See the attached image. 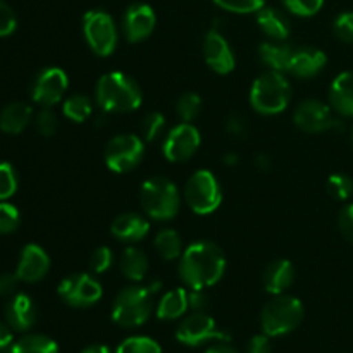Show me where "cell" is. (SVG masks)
I'll return each instance as SVG.
<instances>
[{
	"label": "cell",
	"instance_id": "cell-1",
	"mask_svg": "<svg viewBox=\"0 0 353 353\" xmlns=\"http://www.w3.org/2000/svg\"><path fill=\"white\" fill-rule=\"evenodd\" d=\"M226 271V257L212 241H195L181 254L179 278L188 288L214 286Z\"/></svg>",
	"mask_w": 353,
	"mask_h": 353
},
{
	"label": "cell",
	"instance_id": "cell-2",
	"mask_svg": "<svg viewBox=\"0 0 353 353\" xmlns=\"http://www.w3.org/2000/svg\"><path fill=\"white\" fill-rule=\"evenodd\" d=\"M97 103L103 112H131L143 102L138 83L124 72H107L97 83Z\"/></svg>",
	"mask_w": 353,
	"mask_h": 353
},
{
	"label": "cell",
	"instance_id": "cell-3",
	"mask_svg": "<svg viewBox=\"0 0 353 353\" xmlns=\"http://www.w3.org/2000/svg\"><path fill=\"white\" fill-rule=\"evenodd\" d=\"M161 288L154 281L147 286H128L117 293L112 303V321L121 327H138L148 321L152 314V299Z\"/></svg>",
	"mask_w": 353,
	"mask_h": 353
},
{
	"label": "cell",
	"instance_id": "cell-4",
	"mask_svg": "<svg viewBox=\"0 0 353 353\" xmlns=\"http://www.w3.org/2000/svg\"><path fill=\"white\" fill-rule=\"evenodd\" d=\"M292 99V85L283 72L269 71L259 76L250 90V103L257 112L274 116L288 107Z\"/></svg>",
	"mask_w": 353,
	"mask_h": 353
},
{
	"label": "cell",
	"instance_id": "cell-5",
	"mask_svg": "<svg viewBox=\"0 0 353 353\" xmlns=\"http://www.w3.org/2000/svg\"><path fill=\"white\" fill-rule=\"evenodd\" d=\"M303 321V305L299 299L290 295H272L261 314L262 331L276 338L295 331Z\"/></svg>",
	"mask_w": 353,
	"mask_h": 353
},
{
	"label": "cell",
	"instance_id": "cell-6",
	"mask_svg": "<svg viewBox=\"0 0 353 353\" xmlns=\"http://www.w3.org/2000/svg\"><path fill=\"white\" fill-rule=\"evenodd\" d=\"M140 202L145 214L155 221H169L179 210V192L165 178H150L141 185Z\"/></svg>",
	"mask_w": 353,
	"mask_h": 353
},
{
	"label": "cell",
	"instance_id": "cell-7",
	"mask_svg": "<svg viewBox=\"0 0 353 353\" xmlns=\"http://www.w3.org/2000/svg\"><path fill=\"white\" fill-rule=\"evenodd\" d=\"M185 199L193 212L207 216L219 209L223 202V192L216 176L207 169H200L186 183Z\"/></svg>",
	"mask_w": 353,
	"mask_h": 353
},
{
	"label": "cell",
	"instance_id": "cell-8",
	"mask_svg": "<svg viewBox=\"0 0 353 353\" xmlns=\"http://www.w3.org/2000/svg\"><path fill=\"white\" fill-rule=\"evenodd\" d=\"M83 31L90 48L100 57H107L117 47V28L103 10H88L83 17Z\"/></svg>",
	"mask_w": 353,
	"mask_h": 353
},
{
	"label": "cell",
	"instance_id": "cell-9",
	"mask_svg": "<svg viewBox=\"0 0 353 353\" xmlns=\"http://www.w3.org/2000/svg\"><path fill=\"white\" fill-rule=\"evenodd\" d=\"M145 155L143 140L137 134H117L105 147V164L114 172H130Z\"/></svg>",
	"mask_w": 353,
	"mask_h": 353
},
{
	"label": "cell",
	"instance_id": "cell-10",
	"mask_svg": "<svg viewBox=\"0 0 353 353\" xmlns=\"http://www.w3.org/2000/svg\"><path fill=\"white\" fill-rule=\"evenodd\" d=\"M176 340L186 347H200L209 341H230V334L216 326V321L205 312H193L181 321L176 330Z\"/></svg>",
	"mask_w": 353,
	"mask_h": 353
},
{
	"label": "cell",
	"instance_id": "cell-11",
	"mask_svg": "<svg viewBox=\"0 0 353 353\" xmlns=\"http://www.w3.org/2000/svg\"><path fill=\"white\" fill-rule=\"evenodd\" d=\"M57 293L62 302L68 305L74 307V309H86V307L95 305L102 299L103 292L95 278H92L90 274H83V272H76V274L62 279Z\"/></svg>",
	"mask_w": 353,
	"mask_h": 353
},
{
	"label": "cell",
	"instance_id": "cell-12",
	"mask_svg": "<svg viewBox=\"0 0 353 353\" xmlns=\"http://www.w3.org/2000/svg\"><path fill=\"white\" fill-rule=\"evenodd\" d=\"M293 121L299 130L309 134L323 133V131L333 130L338 126L341 128L340 121L334 119L333 107L321 100H305L300 103L293 114Z\"/></svg>",
	"mask_w": 353,
	"mask_h": 353
},
{
	"label": "cell",
	"instance_id": "cell-13",
	"mask_svg": "<svg viewBox=\"0 0 353 353\" xmlns=\"http://www.w3.org/2000/svg\"><path fill=\"white\" fill-rule=\"evenodd\" d=\"M202 138L192 123H181L169 131L164 140V155L171 162H185L199 150Z\"/></svg>",
	"mask_w": 353,
	"mask_h": 353
},
{
	"label": "cell",
	"instance_id": "cell-14",
	"mask_svg": "<svg viewBox=\"0 0 353 353\" xmlns=\"http://www.w3.org/2000/svg\"><path fill=\"white\" fill-rule=\"evenodd\" d=\"M68 74L59 68H47L37 76L31 90V97L41 107H52L59 103L68 90Z\"/></svg>",
	"mask_w": 353,
	"mask_h": 353
},
{
	"label": "cell",
	"instance_id": "cell-15",
	"mask_svg": "<svg viewBox=\"0 0 353 353\" xmlns=\"http://www.w3.org/2000/svg\"><path fill=\"white\" fill-rule=\"evenodd\" d=\"M203 55H205V61L209 64V68L214 72H217V74H230L234 69V65H236V59H234L230 43L223 37V33L219 30H216V28H212L205 34Z\"/></svg>",
	"mask_w": 353,
	"mask_h": 353
},
{
	"label": "cell",
	"instance_id": "cell-16",
	"mask_svg": "<svg viewBox=\"0 0 353 353\" xmlns=\"http://www.w3.org/2000/svg\"><path fill=\"white\" fill-rule=\"evenodd\" d=\"M157 17H155L154 9L147 3H133L126 9L123 17V31L128 41L137 43V41L145 40L154 31Z\"/></svg>",
	"mask_w": 353,
	"mask_h": 353
},
{
	"label": "cell",
	"instance_id": "cell-17",
	"mask_svg": "<svg viewBox=\"0 0 353 353\" xmlns=\"http://www.w3.org/2000/svg\"><path fill=\"white\" fill-rule=\"evenodd\" d=\"M50 269V259L40 245L30 243L21 252L16 274L24 283H37L47 276Z\"/></svg>",
	"mask_w": 353,
	"mask_h": 353
},
{
	"label": "cell",
	"instance_id": "cell-18",
	"mask_svg": "<svg viewBox=\"0 0 353 353\" xmlns=\"http://www.w3.org/2000/svg\"><path fill=\"white\" fill-rule=\"evenodd\" d=\"M6 319L14 331L19 333L30 331L37 323V307L33 300L24 293L14 295L6 307Z\"/></svg>",
	"mask_w": 353,
	"mask_h": 353
},
{
	"label": "cell",
	"instance_id": "cell-19",
	"mask_svg": "<svg viewBox=\"0 0 353 353\" xmlns=\"http://www.w3.org/2000/svg\"><path fill=\"white\" fill-rule=\"evenodd\" d=\"M327 57L323 50L314 47L295 48L292 62H290L288 72L299 78H312L319 74L326 65Z\"/></svg>",
	"mask_w": 353,
	"mask_h": 353
},
{
	"label": "cell",
	"instance_id": "cell-20",
	"mask_svg": "<svg viewBox=\"0 0 353 353\" xmlns=\"http://www.w3.org/2000/svg\"><path fill=\"white\" fill-rule=\"evenodd\" d=\"M150 224L145 217L138 216V214H121L114 219L112 226H110V233L114 238L124 243H137V241L143 240L148 234Z\"/></svg>",
	"mask_w": 353,
	"mask_h": 353
},
{
	"label": "cell",
	"instance_id": "cell-21",
	"mask_svg": "<svg viewBox=\"0 0 353 353\" xmlns=\"http://www.w3.org/2000/svg\"><path fill=\"white\" fill-rule=\"evenodd\" d=\"M264 288L271 295H283L295 281V268L286 259L271 262L264 271Z\"/></svg>",
	"mask_w": 353,
	"mask_h": 353
},
{
	"label": "cell",
	"instance_id": "cell-22",
	"mask_svg": "<svg viewBox=\"0 0 353 353\" xmlns=\"http://www.w3.org/2000/svg\"><path fill=\"white\" fill-rule=\"evenodd\" d=\"M330 103L340 116L353 119V71H345L333 79Z\"/></svg>",
	"mask_w": 353,
	"mask_h": 353
},
{
	"label": "cell",
	"instance_id": "cell-23",
	"mask_svg": "<svg viewBox=\"0 0 353 353\" xmlns=\"http://www.w3.org/2000/svg\"><path fill=\"white\" fill-rule=\"evenodd\" d=\"M293 52H295V47L283 43V41H265L259 47V55H261L262 62L271 71L278 72H288Z\"/></svg>",
	"mask_w": 353,
	"mask_h": 353
},
{
	"label": "cell",
	"instance_id": "cell-24",
	"mask_svg": "<svg viewBox=\"0 0 353 353\" xmlns=\"http://www.w3.org/2000/svg\"><path fill=\"white\" fill-rule=\"evenodd\" d=\"M31 117H33V110L28 103H9L0 112V131L7 134H19L31 123Z\"/></svg>",
	"mask_w": 353,
	"mask_h": 353
},
{
	"label": "cell",
	"instance_id": "cell-25",
	"mask_svg": "<svg viewBox=\"0 0 353 353\" xmlns=\"http://www.w3.org/2000/svg\"><path fill=\"white\" fill-rule=\"evenodd\" d=\"M257 24L262 33L274 41H283L290 34V21L286 19L285 14L272 7L264 6L261 10H257Z\"/></svg>",
	"mask_w": 353,
	"mask_h": 353
},
{
	"label": "cell",
	"instance_id": "cell-26",
	"mask_svg": "<svg viewBox=\"0 0 353 353\" xmlns=\"http://www.w3.org/2000/svg\"><path fill=\"white\" fill-rule=\"evenodd\" d=\"M188 309V290H169L159 302L157 317L162 321H174L179 319Z\"/></svg>",
	"mask_w": 353,
	"mask_h": 353
},
{
	"label": "cell",
	"instance_id": "cell-27",
	"mask_svg": "<svg viewBox=\"0 0 353 353\" xmlns=\"http://www.w3.org/2000/svg\"><path fill=\"white\" fill-rule=\"evenodd\" d=\"M119 268L124 278L130 281H141L148 272V259L145 252H141L137 247H128L121 254Z\"/></svg>",
	"mask_w": 353,
	"mask_h": 353
},
{
	"label": "cell",
	"instance_id": "cell-28",
	"mask_svg": "<svg viewBox=\"0 0 353 353\" xmlns=\"http://www.w3.org/2000/svg\"><path fill=\"white\" fill-rule=\"evenodd\" d=\"M9 350L10 353H59V345L45 334H24Z\"/></svg>",
	"mask_w": 353,
	"mask_h": 353
},
{
	"label": "cell",
	"instance_id": "cell-29",
	"mask_svg": "<svg viewBox=\"0 0 353 353\" xmlns=\"http://www.w3.org/2000/svg\"><path fill=\"white\" fill-rule=\"evenodd\" d=\"M155 250L165 261H174V259L181 257L183 254V243L181 236L176 233L174 230H162L159 231L157 236L154 240Z\"/></svg>",
	"mask_w": 353,
	"mask_h": 353
},
{
	"label": "cell",
	"instance_id": "cell-30",
	"mask_svg": "<svg viewBox=\"0 0 353 353\" xmlns=\"http://www.w3.org/2000/svg\"><path fill=\"white\" fill-rule=\"evenodd\" d=\"M62 112L68 119L74 121V123H85L93 112V105H92V100L88 99L86 95H71L68 100L64 102L62 105Z\"/></svg>",
	"mask_w": 353,
	"mask_h": 353
},
{
	"label": "cell",
	"instance_id": "cell-31",
	"mask_svg": "<svg viewBox=\"0 0 353 353\" xmlns=\"http://www.w3.org/2000/svg\"><path fill=\"white\" fill-rule=\"evenodd\" d=\"M116 353H162L161 345L155 340L147 336H131L126 338L117 347Z\"/></svg>",
	"mask_w": 353,
	"mask_h": 353
},
{
	"label": "cell",
	"instance_id": "cell-32",
	"mask_svg": "<svg viewBox=\"0 0 353 353\" xmlns=\"http://www.w3.org/2000/svg\"><path fill=\"white\" fill-rule=\"evenodd\" d=\"M200 109H202V99L193 92L183 93L176 103V112L181 117L183 123H192L200 114Z\"/></svg>",
	"mask_w": 353,
	"mask_h": 353
},
{
	"label": "cell",
	"instance_id": "cell-33",
	"mask_svg": "<svg viewBox=\"0 0 353 353\" xmlns=\"http://www.w3.org/2000/svg\"><path fill=\"white\" fill-rule=\"evenodd\" d=\"M327 193L334 200H348L353 195V179L347 174H333L327 179Z\"/></svg>",
	"mask_w": 353,
	"mask_h": 353
},
{
	"label": "cell",
	"instance_id": "cell-34",
	"mask_svg": "<svg viewBox=\"0 0 353 353\" xmlns=\"http://www.w3.org/2000/svg\"><path fill=\"white\" fill-rule=\"evenodd\" d=\"M221 9L236 14L257 12L265 6V0H212Z\"/></svg>",
	"mask_w": 353,
	"mask_h": 353
},
{
	"label": "cell",
	"instance_id": "cell-35",
	"mask_svg": "<svg viewBox=\"0 0 353 353\" xmlns=\"http://www.w3.org/2000/svg\"><path fill=\"white\" fill-rule=\"evenodd\" d=\"M17 174L7 162H0V200H7L16 193Z\"/></svg>",
	"mask_w": 353,
	"mask_h": 353
},
{
	"label": "cell",
	"instance_id": "cell-36",
	"mask_svg": "<svg viewBox=\"0 0 353 353\" xmlns=\"http://www.w3.org/2000/svg\"><path fill=\"white\" fill-rule=\"evenodd\" d=\"M19 210L12 203H0V234H9L19 228Z\"/></svg>",
	"mask_w": 353,
	"mask_h": 353
},
{
	"label": "cell",
	"instance_id": "cell-37",
	"mask_svg": "<svg viewBox=\"0 0 353 353\" xmlns=\"http://www.w3.org/2000/svg\"><path fill=\"white\" fill-rule=\"evenodd\" d=\"M283 3L290 12L302 17H310L319 12L321 7L324 6V0H283Z\"/></svg>",
	"mask_w": 353,
	"mask_h": 353
},
{
	"label": "cell",
	"instance_id": "cell-38",
	"mask_svg": "<svg viewBox=\"0 0 353 353\" xmlns=\"http://www.w3.org/2000/svg\"><path fill=\"white\" fill-rule=\"evenodd\" d=\"M34 128L41 137H52L57 131V116L50 107H43L34 117Z\"/></svg>",
	"mask_w": 353,
	"mask_h": 353
},
{
	"label": "cell",
	"instance_id": "cell-39",
	"mask_svg": "<svg viewBox=\"0 0 353 353\" xmlns=\"http://www.w3.org/2000/svg\"><path fill=\"white\" fill-rule=\"evenodd\" d=\"M165 126V117L161 112H150L148 116H145L143 124H141V131H143L145 140L152 141L155 138H159V134L162 133Z\"/></svg>",
	"mask_w": 353,
	"mask_h": 353
},
{
	"label": "cell",
	"instance_id": "cell-40",
	"mask_svg": "<svg viewBox=\"0 0 353 353\" xmlns=\"http://www.w3.org/2000/svg\"><path fill=\"white\" fill-rule=\"evenodd\" d=\"M334 34L345 43L353 45V10L343 12L334 21Z\"/></svg>",
	"mask_w": 353,
	"mask_h": 353
},
{
	"label": "cell",
	"instance_id": "cell-41",
	"mask_svg": "<svg viewBox=\"0 0 353 353\" xmlns=\"http://www.w3.org/2000/svg\"><path fill=\"white\" fill-rule=\"evenodd\" d=\"M112 265V252L109 247H99L90 259V269L95 274H102Z\"/></svg>",
	"mask_w": 353,
	"mask_h": 353
},
{
	"label": "cell",
	"instance_id": "cell-42",
	"mask_svg": "<svg viewBox=\"0 0 353 353\" xmlns=\"http://www.w3.org/2000/svg\"><path fill=\"white\" fill-rule=\"evenodd\" d=\"M17 26L16 14L14 10L7 6L3 0H0V38L9 37V34L14 33Z\"/></svg>",
	"mask_w": 353,
	"mask_h": 353
},
{
	"label": "cell",
	"instance_id": "cell-43",
	"mask_svg": "<svg viewBox=\"0 0 353 353\" xmlns=\"http://www.w3.org/2000/svg\"><path fill=\"white\" fill-rule=\"evenodd\" d=\"M338 228H340L341 234L347 241L353 245V203H348L343 207V210L338 216Z\"/></svg>",
	"mask_w": 353,
	"mask_h": 353
},
{
	"label": "cell",
	"instance_id": "cell-44",
	"mask_svg": "<svg viewBox=\"0 0 353 353\" xmlns=\"http://www.w3.org/2000/svg\"><path fill=\"white\" fill-rule=\"evenodd\" d=\"M272 345H271V336L268 334H255L254 338H250V341L247 343V353H271Z\"/></svg>",
	"mask_w": 353,
	"mask_h": 353
},
{
	"label": "cell",
	"instance_id": "cell-45",
	"mask_svg": "<svg viewBox=\"0 0 353 353\" xmlns=\"http://www.w3.org/2000/svg\"><path fill=\"white\" fill-rule=\"evenodd\" d=\"M207 305H209V299L203 293V290H188V307L193 312H205Z\"/></svg>",
	"mask_w": 353,
	"mask_h": 353
},
{
	"label": "cell",
	"instance_id": "cell-46",
	"mask_svg": "<svg viewBox=\"0 0 353 353\" xmlns=\"http://www.w3.org/2000/svg\"><path fill=\"white\" fill-rule=\"evenodd\" d=\"M17 281H21V279L17 278L16 272L14 274L12 272H3V274H0V296H7L16 292Z\"/></svg>",
	"mask_w": 353,
	"mask_h": 353
},
{
	"label": "cell",
	"instance_id": "cell-47",
	"mask_svg": "<svg viewBox=\"0 0 353 353\" xmlns=\"http://www.w3.org/2000/svg\"><path fill=\"white\" fill-rule=\"evenodd\" d=\"M226 131L231 137H241V134L247 131V124H245L243 117L233 114V116L226 121Z\"/></svg>",
	"mask_w": 353,
	"mask_h": 353
},
{
	"label": "cell",
	"instance_id": "cell-48",
	"mask_svg": "<svg viewBox=\"0 0 353 353\" xmlns=\"http://www.w3.org/2000/svg\"><path fill=\"white\" fill-rule=\"evenodd\" d=\"M12 327L6 323H0V350H7L12 347Z\"/></svg>",
	"mask_w": 353,
	"mask_h": 353
},
{
	"label": "cell",
	"instance_id": "cell-49",
	"mask_svg": "<svg viewBox=\"0 0 353 353\" xmlns=\"http://www.w3.org/2000/svg\"><path fill=\"white\" fill-rule=\"evenodd\" d=\"M205 353H240V352H238L236 348L230 347V345H228L226 341H219V343H217V345L210 347Z\"/></svg>",
	"mask_w": 353,
	"mask_h": 353
},
{
	"label": "cell",
	"instance_id": "cell-50",
	"mask_svg": "<svg viewBox=\"0 0 353 353\" xmlns=\"http://www.w3.org/2000/svg\"><path fill=\"white\" fill-rule=\"evenodd\" d=\"M255 165H257L261 171H269V169H271V161H269L268 155H257V157H255Z\"/></svg>",
	"mask_w": 353,
	"mask_h": 353
},
{
	"label": "cell",
	"instance_id": "cell-51",
	"mask_svg": "<svg viewBox=\"0 0 353 353\" xmlns=\"http://www.w3.org/2000/svg\"><path fill=\"white\" fill-rule=\"evenodd\" d=\"M81 353H112V352H110L105 345L97 343V345H90V347H86Z\"/></svg>",
	"mask_w": 353,
	"mask_h": 353
},
{
	"label": "cell",
	"instance_id": "cell-52",
	"mask_svg": "<svg viewBox=\"0 0 353 353\" xmlns=\"http://www.w3.org/2000/svg\"><path fill=\"white\" fill-rule=\"evenodd\" d=\"M224 162H226L228 165H234L238 162V155L234 154H228L226 157H224Z\"/></svg>",
	"mask_w": 353,
	"mask_h": 353
},
{
	"label": "cell",
	"instance_id": "cell-53",
	"mask_svg": "<svg viewBox=\"0 0 353 353\" xmlns=\"http://www.w3.org/2000/svg\"><path fill=\"white\" fill-rule=\"evenodd\" d=\"M350 140H352V145H353V124H352V130H350Z\"/></svg>",
	"mask_w": 353,
	"mask_h": 353
}]
</instances>
